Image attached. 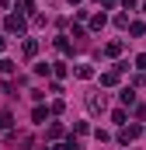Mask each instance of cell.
<instances>
[{"label": "cell", "mask_w": 146, "mask_h": 150, "mask_svg": "<svg viewBox=\"0 0 146 150\" xmlns=\"http://www.w3.org/2000/svg\"><path fill=\"white\" fill-rule=\"evenodd\" d=\"M91 28H105V14H94L91 18Z\"/></svg>", "instance_id": "9c48e42d"}, {"label": "cell", "mask_w": 146, "mask_h": 150, "mask_svg": "<svg viewBox=\"0 0 146 150\" xmlns=\"http://www.w3.org/2000/svg\"><path fill=\"white\" fill-rule=\"evenodd\" d=\"M7 32H18V35H21V32H25V18H21V14H11V18H7Z\"/></svg>", "instance_id": "6da1fadb"}, {"label": "cell", "mask_w": 146, "mask_h": 150, "mask_svg": "<svg viewBox=\"0 0 146 150\" xmlns=\"http://www.w3.org/2000/svg\"><path fill=\"white\" fill-rule=\"evenodd\" d=\"M77 77H80V80H91V77H94V67H91V63H80V67H77Z\"/></svg>", "instance_id": "277c9868"}, {"label": "cell", "mask_w": 146, "mask_h": 150, "mask_svg": "<svg viewBox=\"0 0 146 150\" xmlns=\"http://www.w3.org/2000/svg\"><path fill=\"white\" fill-rule=\"evenodd\" d=\"M118 98H122V105H132V101H136V91H132V87H125Z\"/></svg>", "instance_id": "8992f818"}, {"label": "cell", "mask_w": 146, "mask_h": 150, "mask_svg": "<svg viewBox=\"0 0 146 150\" xmlns=\"http://www.w3.org/2000/svg\"><path fill=\"white\" fill-rule=\"evenodd\" d=\"M136 70H146V56H136Z\"/></svg>", "instance_id": "4fadbf2b"}, {"label": "cell", "mask_w": 146, "mask_h": 150, "mask_svg": "<svg viewBox=\"0 0 146 150\" xmlns=\"http://www.w3.org/2000/svg\"><path fill=\"white\" fill-rule=\"evenodd\" d=\"M0 129H11V112H0Z\"/></svg>", "instance_id": "30bf717a"}, {"label": "cell", "mask_w": 146, "mask_h": 150, "mask_svg": "<svg viewBox=\"0 0 146 150\" xmlns=\"http://www.w3.org/2000/svg\"><path fill=\"white\" fill-rule=\"evenodd\" d=\"M45 115H49L45 108H35V112H32V119H35V122H45Z\"/></svg>", "instance_id": "7c38bea8"}, {"label": "cell", "mask_w": 146, "mask_h": 150, "mask_svg": "<svg viewBox=\"0 0 146 150\" xmlns=\"http://www.w3.org/2000/svg\"><path fill=\"white\" fill-rule=\"evenodd\" d=\"M139 133H143L139 126H129V129H122V133H118V143H132V140H136Z\"/></svg>", "instance_id": "3957f363"}, {"label": "cell", "mask_w": 146, "mask_h": 150, "mask_svg": "<svg viewBox=\"0 0 146 150\" xmlns=\"http://www.w3.org/2000/svg\"><path fill=\"white\" fill-rule=\"evenodd\" d=\"M4 45H7V42H4V35H0V52H4Z\"/></svg>", "instance_id": "9a60e30c"}, {"label": "cell", "mask_w": 146, "mask_h": 150, "mask_svg": "<svg viewBox=\"0 0 146 150\" xmlns=\"http://www.w3.org/2000/svg\"><path fill=\"white\" fill-rule=\"evenodd\" d=\"M118 74H122V70H108V74L101 77V84H105V87H111V84H118Z\"/></svg>", "instance_id": "5b68a950"}, {"label": "cell", "mask_w": 146, "mask_h": 150, "mask_svg": "<svg viewBox=\"0 0 146 150\" xmlns=\"http://www.w3.org/2000/svg\"><path fill=\"white\" fill-rule=\"evenodd\" d=\"M87 108L91 112H105V94H87Z\"/></svg>", "instance_id": "7a4b0ae2"}, {"label": "cell", "mask_w": 146, "mask_h": 150, "mask_svg": "<svg viewBox=\"0 0 146 150\" xmlns=\"http://www.w3.org/2000/svg\"><path fill=\"white\" fill-rule=\"evenodd\" d=\"M35 52H38V42H35V38H28V42H25V56H35Z\"/></svg>", "instance_id": "ba28073f"}, {"label": "cell", "mask_w": 146, "mask_h": 150, "mask_svg": "<svg viewBox=\"0 0 146 150\" xmlns=\"http://www.w3.org/2000/svg\"><path fill=\"white\" fill-rule=\"evenodd\" d=\"M52 150H77V147H73V143H56Z\"/></svg>", "instance_id": "5bb4252c"}, {"label": "cell", "mask_w": 146, "mask_h": 150, "mask_svg": "<svg viewBox=\"0 0 146 150\" xmlns=\"http://www.w3.org/2000/svg\"><path fill=\"white\" fill-rule=\"evenodd\" d=\"M122 52V42H108V56H118Z\"/></svg>", "instance_id": "8fae6325"}, {"label": "cell", "mask_w": 146, "mask_h": 150, "mask_svg": "<svg viewBox=\"0 0 146 150\" xmlns=\"http://www.w3.org/2000/svg\"><path fill=\"white\" fill-rule=\"evenodd\" d=\"M14 74V63L11 59H0V77H11Z\"/></svg>", "instance_id": "52a82bcc"}]
</instances>
